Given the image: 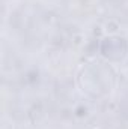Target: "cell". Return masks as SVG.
<instances>
[{
	"instance_id": "1",
	"label": "cell",
	"mask_w": 128,
	"mask_h": 129,
	"mask_svg": "<svg viewBox=\"0 0 128 129\" xmlns=\"http://www.w3.org/2000/svg\"><path fill=\"white\" fill-rule=\"evenodd\" d=\"M74 39H75V44H77V45H80V42H81V41H80V39H81V36H80V35H77Z\"/></svg>"
}]
</instances>
